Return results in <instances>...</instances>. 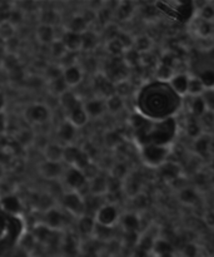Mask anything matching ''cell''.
<instances>
[{
	"mask_svg": "<svg viewBox=\"0 0 214 257\" xmlns=\"http://www.w3.org/2000/svg\"><path fill=\"white\" fill-rule=\"evenodd\" d=\"M213 17H214L213 7L204 4V7H202V10H200V13H199V19L204 20V22L212 23Z\"/></svg>",
	"mask_w": 214,
	"mask_h": 257,
	"instance_id": "7bdbcfd3",
	"label": "cell"
},
{
	"mask_svg": "<svg viewBox=\"0 0 214 257\" xmlns=\"http://www.w3.org/2000/svg\"><path fill=\"white\" fill-rule=\"evenodd\" d=\"M0 70H2V59H0Z\"/></svg>",
	"mask_w": 214,
	"mask_h": 257,
	"instance_id": "f907efd6",
	"label": "cell"
},
{
	"mask_svg": "<svg viewBox=\"0 0 214 257\" xmlns=\"http://www.w3.org/2000/svg\"><path fill=\"white\" fill-rule=\"evenodd\" d=\"M8 22H9L14 28L19 27V25L24 22V13H23L20 9H18V8L14 7L12 9V12L9 13Z\"/></svg>",
	"mask_w": 214,
	"mask_h": 257,
	"instance_id": "e575fe53",
	"label": "cell"
},
{
	"mask_svg": "<svg viewBox=\"0 0 214 257\" xmlns=\"http://www.w3.org/2000/svg\"><path fill=\"white\" fill-rule=\"evenodd\" d=\"M5 104H7V99H5V94L0 90V113L5 109Z\"/></svg>",
	"mask_w": 214,
	"mask_h": 257,
	"instance_id": "7dc6e473",
	"label": "cell"
},
{
	"mask_svg": "<svg viewBox=\"0 0 214 257\" xmlns=\"http://www.w3.org/2000/svg\"><path fill=\"white\" fill-rule=\"evenodd\" d=\"M94 226H95L94 217H92V216H82L79 222V230L82 231V233H85V235L93 233Z\"/></svg>",
	"mask_w": 214,
	"mask_h": 257,
	"instance_id": "4dcf8cb0",
	"label": "cell"
},
{
	"mask_svg": "<svg viewBox=\"0 0 214 257\" xmlns=\"http://www.w3.org/2000/svg\"><path fill=\"white\" fill-rule=\"evenodd\" d=\"M175 133H177V123L174 118L162 120H150L145 118L144 122L134 130V137L142 147L144 146L169 147Z\"/></svg>",
	"mask_w": 214,
	"mask_h": 257,
	"instance_id": "7a4b0ae2",
	"label": "cell"
},
{
	"mask_svg": "<svg viewBox=\"0 0 214 257\" xmlns=\"http://www.w3.org/2000/svg\"><path fill=\"white\" fill-rule=\"evenodd\" d=\"M89 191L92 195L95 196H103L107 192V180L102 176H95L90 183Z\"/></svg>",
	"mask_w": 214,
	"mask_h": 257,
	"instance_id": "ffe728a7",
	"label": "cell"
},
{
	"mask_svg": "<svg viewBox=\"0 0 214 257\" xmlns=\"http://www.w3.org/2000/svg\"><path fill=\"white\" fill-rule=\"evenodd\" d=\"M123 226L125 227V230L134 232V230H137L138 226H139V220L137 218V216L129 213V215H127L123 218Z\"/></svg>",
	"mask_w": 214,
	"mask_h": 257,
	"instance_id": "ab89813d",
	"label": "cell"
},
{
	"mask_svg": "<svg viewBox=\"0 0 214 257\" xmlns=\"http://www.w3.org/2000/svg\"><path fill=\"white\" fill-rule=\"evenodd\" d=\"M107 50L109 54L113 55V57H122V55L125 53L124 48H123V45L120 44L118 38H113V39L108 40Z\"/></svg>",
	"mask_w": 214,
	"mask_h": 257,
	"instance_id": "83f0119b",
	"label": "cell"
},
{
	"mask_svg": "<svg viewBox=\"0 0 214 257\" xmlns=\"http://www.w3.org/2000/svg\"><path fill=\"white\" fill-rule=\"evenodd\" d=\"M37 39L40 44H52L55 40V28L50 25L39 24L37 28Z\"/></svg>",
	"mask_w": 214,
	"mask_h": 257,
	"instance_id": "9a60e30c",
	"label": "cell"
},
{
	"mask_svg": "<svg viewBox=\"0 0 214 257\" xmlns=\"http://www.w3.org/2000/svg\"><path fill=\"white\" fill-rule=\"evenodd\" d=\"M15 29L17 28L13 27L8 20H4V22L0 23V39L8 42L9 39L15 37Z\"/></svg>",
	"mask_w": 214,
	"mask_h": 257,
	"instance_id": "f1b7e54d",
	"label": "cell"
},
{
	"mask_svg": "<svg viewBox=\"0 0 214 257\" xmlns=\"http://www.w3.org/2000/svg\"><path fill=\"white\" fill-rule=\"evenodd\" d=\"M180 198H182V201L184 203H194L195 200H197V195H195V192L193 190L187 188V190L182 191Z\"/></svg>",
	"mask_w": 214,
	"mask_h": 257,
	"instance_id": "ee69618b",
	"label": "cell"
},
{
	"mask_svg": "<svg viewBox=\"0 0 214 257\" xmlns=\"http://www.w3.org/2000/svg\"><path fill=\"white\" fill-rule=\"evenodd\" d=\"M174 75V69H172L170 67L164 64H160L158 65L157 68V77L159 79V82H169L170 79L173 78Z\"/></svg>",
	"mask_w": 214,
	"mask_h": 257,
	"instance_id": "1f68e13d",
	"label": "cell"
},
{
	"mask_svg": "<svg viewBox=\"0 0 214 257\" xmlns=\"http://www.w3.org/2000/svg\"><path fill=\"white\" fill-rule=\"evenodd\" d=\"M40 19H42V23H40V24L50 25V27L55 28V25H57V22H58V14L54 12V10L48 9L43 12Z\"/></svg>",
	"mask_w": 214,
	"mask_h": 257,
	"instance_id": "d590c367",
	"label": "cell"
},
{
	"mask_svg": "<svg viewBox=\"0 0 214 257\" xmlns=\"http://www.w3.org/2000/svg\"><path fill=\"white\" fill-rule=\"evenodd\" d=\"M49 90L53 95L59 98L63 93H65L68 90L67 84H65L64 79H63V75L62 77L57 78L54 80H50L49 82Z\"/></svg>",
	"mask_w": 214,
	"mask_h": 257,
	"instance_id": "484cf974",
	"label": "cell"
},
{
	"mask_svg": "<svg viewBox=\"0 0 214 257\" xmlns=\"http://www.w3.org/2000/svg\"><path fill=\"white\" fill-rule=\"evenodd\" d=\"M118 218H119V212H118L117 207L112 203H108V205L104 203L94 216L95 223L105 226V227H113L117 223Z\"/></svg>",
	"mask_w": 214,
	"mask_h": 257,
	"instance_id": "277c9868",
	"label": "cell"
},
{
	"mask_svg": "<svg viewBox=\"0 0 214 257\" xmlns=\"http://www.w3.org/2000/svg\"><path fill=\"white\" fill-rule=\"evenodd\" d=\"M182 98L178 97L167 82H155L145 85L137 97L138 113L150 120L173 118L178 112Z\"/></svg>",
	"mask_w": 214,
	"mask_h": 257,
	"instance_id": "6da1fadb",
	"label": "cell"
},
{
	"mask_svg": "<svg viewBox=\"0 0 214 257\" xmlns=\"http://www.w3.org/2000/svg\"><path fill=\"white\" fill-rule=\"evenodd\" d=\"M87 27H88V23L85 22L83 15H75V17H73L72 19L69 20V23H68L67 25V29L65 30L77 33V34H83L85 30H88Z\"/></svg>",
	"mask_w": 214,
	"mask_h": 257,
	"instance_id": "ac0fdd59",
	"label": "cell"
},
{
	"mask_svg": "<svg viewBox=\"0 0 214 257\" xmlns=\"http://www.w3.org/2000/svg\"><path fill=\"white\" fill-rule=\"evenodd\" d=\"M63 177H64L65 185L72 190V192L79 193V191L84 186H87V177L79 168H69V170L63 173Z\"/></svg>",
	"mask_w": 214,
	"mask_h": 257,
	"instance_id": "5b68a950",
	"label": "cell"
},
{
	"mask_svg": "<svg viewBox=\"0 0 214 257\" xmlns=\"http://www.w3.org/2000/svg\"><path fill=\"white\" fill-rule=\"evenodd\" d=\"M152 247L158 257L164 255V253H170V245L163 240H158L153 242Z\"/></svg>",
	"mask_w": 214,
	"mask_h": 257,
	"instance_id": "60d3db41",
	"label": "cell"
},
{
	"mask_svg": "<svg viewBox=\"0 0 214 257\" xmlns=\"http://www.w3.org/2000/svg\"><path fill=\"white\" fill-rule=\"evenodd\" d=\"M25 119L32 124H43L50 117V112L44 104H33L24 113Z\"/></svg>",
	"mask_w": 214,
	"mask_h": 257,
	"instance_id": "8992f818",
	"label": "cell"
},
{
	"mask_svg": "<svg viewBox=\"0 0 214 257\" xmlns=\"http://www.w3.org/2000/svg\"><path fill=\"white\" fill-rule=\"evenodd\" d=\"M63 79L67 87H77L83 80V70L78 65H70L63 69Z\"/></svg>",
	"mask_w": 214,
	"mask_h": 257,
	"instance_id": "8fae6325",
	"label": "cell"
},
{
	"mask_svg": "<svg viewBox=\"0 0 214 257\" xmlns=\"http://www.w3.org/2000/svg\"><path fill=\"white\" fill-rule=\"evenodd\" d=\"M98 45V37L94 32H90V30H85L82 34V48L80 49H84L87 52L89 50L95 49Z\"/></svg>",
	"mask_w": 214,
	"mask_h": 257,
	"instance_id": "7402d4cb",
	"label": "cell"
},
{
	"mask_svg": "<svg viewBox=\"0 0 214 257\" xmlns=\"http://www.w3.org/2000/svg\"><path fill=\"white\" fill-rule=\"evenodd\" d=\"M159 257H172V255H170V253H164V255H162Z\"/></svg>",
	"mask_w": 214,
	"mask_h": 257,
	"instance_id": "c3c4849f",
	"label": "cell"
},
{
	"mask_svg": "<svg viewBox=\"0 0 214 257\" xmlns=\"http://www.w3.org/2000/svg\"><path fill=\"white\" fill-rule=\"evenodd\" d=\"M2 175H3V166L0 165V177H2Z\"/></svg>",
	"mask_w": 214,
	"mask_h": 257,
	"instance_id": "681fc988",
	"label": "cell"
},
{
	"mask_svg": "<svg viewBox=\"0 0 214 257\" xmlns=\"http://www.w3.org/2000/svg\"><path fill=\"white\" fill-rule=\"evenodd\" d=\"M67 117H68L67 118L68 122H69L72 125H74L75 128L83 127V125L87 124V122L89 120V117H88L87 113H85L84 108H83V104L80 105V107L73 109L72 112L68 113Z\"/></svg>",
	"mask_w": 214,
	"mask_h": 257,
	"instance_id": "5bb4252c",
	"label": "cell"
},
{
	"mask_svg": "<svg viewBox=\"0 0 214 257\" xmlns=\"http://www.w3.org/2000/svg\"><path fill=\"white\" fill-rule=\"evenodd\" d=\"M95 87L98 90V97L103 99H107L115 94V84L107 77H103V75L95 77Z\"/></svg>",
	"mask_w": 214,
	"mask_h": 257,
	"instance_id": "9c48e42d",
	"label": "cell"
},
{
	"mask_svg": "<svg viewBox=\"0 0 214 257\" xmlns=\"http://www.w3.org/2000/svg\"><path fill=\"white\" fill-rule=\"evenodd\" d=\"M188 80H189V77L184 73H180V74H174L172 79L168 82V84L170 85L173 90H174L175 94L178 97H184L187 95L188 92Z\"/></svg>",
	"mask_w": 214,
	"mask_h": 257,
	"instance_id": "7c38bea8",
	"label": "cell"
},
{
	"mask_svg": "<svg viewBox=\"0 0 214 257\" xmlns=\"http://www.w3.org/2000/svg\"><path fill=\"white\" fill-rule=\"evenodd\" d=\"M50 53L54 58H58V59H62L65 54L68 53L67 48L64 47L63 42L60 39H55L54 42L50 44Z\"/></svg>",
	"mask_w": 214,
	"mask_h": 257,
	"instance_id": "d6a6232c",
	"label": "cell"
},
{
	"mask_svg": "<svg viewBox=\"0 0 214 257\" xmlns=\"http://www.w3.org/2000/svg\"><path fill=\"white\" fill-rule=\"evenodd\" d=\"M85 113L89 118H99L104 114L105 109V100L103 98L95 97L92 99L87 100V102L83 104Z\"/></svg>",
	"mask_w": 214,
	"mask_h": 257,
	"instance_id": "ba28073f",
	"label": "cell"
},
{
	"mask_svg": "<svg viewBox=\"0 0 214 257\" xmlns=\"http://www.w3.org/2000/svg\"><path fill=\"white\" fill-rule=\"evenodd\" d=\"M130 92H132V84L128 80H120L115 84V94L119 95L123 99L124 97L129 95Z\"/></svg>",
	"mask_w": 214,
	"mask_h": 257,
	"instance_id": "8d00e7d4",
	"label": "cell"
},
{
	"mask_svg": "<svg viewBox=\"0 0 214 257\" xmlns=\"http://www.w3.org/2000/svg\"><path fill=\"white\" fill-rule=\"evenodd\" d=\"M39 171L40 175L47 180H57V178L62 177L64 173L60 162H50V161H45L44 163H42Z\"/></svg>",
	"mask_w": 214,
	"mask_h": 257,
	"instance_id": "30bf717a",
	"label": "cell"
},
{
	"mask_svg": "<svg viewBox=\"0 0 214 257\" xmlns=\"http://www.w3.org/2000/svg\"><path fill=\"white\" fill-rule=\"evenodd\" d=\"M45 216H47V217H45V223H47L45 227L57 228L60 227V226L63 225V222H64V218H63L62 213L57 210H53V208L47 211Z\"/></svg>",
	"mask_w": 214,
	"mask_h": 257,
	"instance_id": "d6986e66",
	"label": "cell"
},
{
	"mask_svg": "<svg viewBox=\"0 0 214 257\" xmlns=\"http://www.w3.org/2000/svg\"><path fill=\"white\" fill-rule=\"evenodd\" d=\"M190 110L197 117H202L207 112V105H205L202 97H193L192 104H190Z\"/></svg>",
	"mask_w": 214,
	"mask_h": 257,
	"instance_id": "f546056e",
	"label": "cell"
},
{
	"mask_svg": "<svg viewBox=\"0 0 214 257\" xmlns=\"http://www.w3.org/2000/svg\"><path fill=\"white\" fill-rule=\"evenodd\" d=\"M2 206L8 212L17 213L20 210V201L15 196H7L2 201Z\"/></svg>",
	"mask_w": 214,
	"mask_h": 257,
	"instance_id": "4316f807",
	"label": "cell"
},
{
	"mask_svg": "<svg viewBox=\"0 0 214 257\" xmlns=\"http://www.w3.org/2000/svg\"><path fill=\"white\" fill-rule=\"evenodd\" d=\"M60 40L63 42L64 47L67 48L68 52H78V50L82 48V34H77V33L69 32V30H65L63 33Z\"/></svg>",
	"mask_w": 214,
	"mask_h": 257,
	"instance_id": "4fadbf2b",
	"label": "cell"
},
{
	"mask_svg": "<svg viewBox=\"0 0 214 257\" xmlns=\"http://www.w3.org/2000/svg\"><path fill=\"white\" fill-rule=\"evenodd\" d=\"M169 155V147L165 146H144L142 147V157L150 167H160Z\"/></svg>",
	"mask_w": 214,
	"mask_h": 257,
	"instance_id": "3957f363",
	"label": "cell"
},
{
	"mask_svg": "<svg viewBox=\"0 0 214 257\" xmlns=\"http://www.w3.org/2000/svg\"><path fill=\"white\" fill-rule=\"evenodd\" d=\"M44 155L45 161H50V162H60L64 156V147H60L59 145H53L49 143L44 147Z\"/></svg>",
	"mask_w": 214,
	"mask_h": 257,
	"instance_id": "e0dca14e",
	"label": "cell"
},
{
	"mask_svg": "<svg viewBox=\"0 0 214 257\" xmlns=\"http://www.w3.org/2000/svg\"><path fill=\"white\" fill-rule=\"evenodd\" d=\"M105 100V109L108 110V112L110 113H118L120 112V110L123 109V107H124V99L123 98H120L119 95L114 94L112 95V97L107 98Z\"/></svg>",
	"mask_w": 214,
	"mask_h": 257,
	"instance_id": "cb8c5ba5",
	"label": "cell"
},
{
	"mask_svg": "<svg viewBox=\"0 0 214 257\" xmlns=\"http://www.w3.org/2000/svg\"><path fill=\"white\" fill-rule=\"evenodd\" d=\"M205 90L204 85L202 84L200 79L198 77H189L188 80V92L187 95H192V97H200L203 92Z\"/></svg>",
	"mask_w": 214,
	"mask_h": 257,
	"instance_id": "603a6c76",
	"label": "cell"
},
{
	"mask_svg": "<svg viewBox=\"0 0 214 257\" xmlns=\"http://www.w3.org/2000/svg\"><path fill=\"white\" fill-rule=\"evenodd\" d=\"M8 130V118L4 114V112L0 113V136L5 135Z\"/></svg>",
	"mask_w": 214,
	"mask_h": 257,
	"instance_id": "f6af8a7d",
	"label": "cell"
},
{
	"mask_svg": "<svg viewBox=\"0 0 214 257\" xmlns=\"http://www.w3.org/2000/svg\"><path fill=\"white\" fill-rule=\"evenodd\" d=\"M7 68L9 72L14 70L15 68L19 67V60H18L17 54H7L4 59H2V68Z\"/></svg>",
	"mask_w": 214,
	"mask_h": 257,
	"instance_id": "f35d334b",
	"label": "cell"
},
{
	"mask_svg": "<svg viewBox=\"0 0 214 257\" xmlns=\"http://www.w3.org/2000/svg\"><path fill=\"white\" fill-rule=\"evenodd\" d=\"M202 82V84L204 85L205 89H210L214 84V72L212 69H207L202 73V74L198 77Z\"/></svg>",
	"mask_w": 214,
	"mask_h": 257,
	"instance_id": "b9f144b4",
	"label": "cell"
},
{
	"mask_svg": "<svg viewBox=\"0 0 214 257\" xmlns=\"http://www.w3.org/2000/svg\"><path fill=\"white\" fill-rule=\"evenodd\" d=\"M133 48L138 54H142V53L149 52L150 48H152V39L148 38L147 35H142V37L137 38L134 40V44H133Z\"/></svg>",
	"mask_w": 214,
	"mask_h": 257,
	"instance_id": "d4e9b609",
	"label": "cell"
},
{
	"mask_svg": "<svg viewBox=\"0 0 214 257\" xmlns=\"http://www.w3.org/2000/svg\"><path fill=\"white\" fill-rule=\"evenodd\" d=\"M63 205L68 211L77 216L84 215V198L79 193L70 191L69 193L63 196Z\"/></svg>",
	"mask_w": 214,
	"mask_h": 257,
	"instance_id": "52a82bcc",
	"label": "cell"
},
{
	"mask_svg": "<svg viewBox=\"0 0 214 257\" xmlns=\"http://www.w3.org/2000/svg\"><path fill=\"white\" fill-rule=\"evenodd\" d=\"M134 7H132L130 3H119V7H117V18L120 20H125L132 17Z\"/></svg>",
	"mask_w": 214,
	"mask_h": 257,
	"instance_id": "836d02e7",
	"label": "cell"
},
{
	"mask_svg": "<svg viewBox=\"0 0 214 257\" xmlns=\"http://www.w3.org/2000/svg\"><path fill=\"white\" fill-rule=\"evenodd\" d=\"M59 102H60V105H62V108L65 110L67 114L69 112H72L73 109H75V108L82 105V102L78 99L77 95H74L72 92H69V90H67V92L63 93V94L60 95Z\"/></svg>",
	"mask_w": 214,
	"mask_h": 257,
	"instance_id": "2e32d148",
	"label": "cell"
},
{
	"mask_svg": "<svg viewBox=\"0 0 214 257\" xmlns=\"http://www.w3.org/2000/svg\"><path fill=\"white\" fill-rule=\"evenodd\" d=\"M75 130L77 128L74 125L70 124L69 122H64L59 127V131H58V135H59L60 140L65 143H72V141L75 138Z\"/></svg>",
	"mask_w": 214,
	"mask_h": 257,
	"instance_id": "44dd1931",
	"label": "cell"
},
{
	"mask_svg": "<svg viewBox=\"0 0 214 257\" xmlns=\"http://www.w3.org/2000/svg\"><path fill=\"white\" fill-rule=\"evenodd\" d=\"M183 252H184V255L187 257H195L197 256L198 251L194 245H188L187 247H184V251H183Z\"/></svg>",
	"mask_w": 214,
	"mask_h": 257,
	"instance_id": "bcb514c9",
	"label": "cell"
},
{
	"mask_svg": "<svg viewBox=\"0 0 214 257\" xmlns=\"http://www.w3.org/2000/svg\"><path fill=\"white\" fill-rule=\"evenodd\" d=\"M197 33L202 38L212 37L213 34V24L209 22H204V20L199 19V24H198Z\"/></svg>",
	"mask_w": 214,
	"mask_h": 257,
	"instance_id": "74e56055",
	"label": "cell"
}]
</instances>
